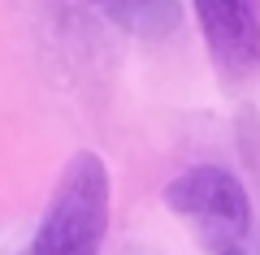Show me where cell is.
<instances>
[{
	"instance_id": "cell-1",
	"label": "cell",
	"mask_w": 260,
	"mask_h": 255,
	"mask_svg": "<svg viewBox=\"0 0 260 255\" xmlns=\"http://www.w3.org/2000/svg\"><path fill=\"white\" fill-rule=\"evenodd\" d=\"M109 229V169L95 152H78L65 164L30 255H100Z\"/></svg>"
},
{
	"instance_id": "cell-2",
	"label": "cell",
	"mask_w": 260,
	"mask_h": 255,
	"mask_svg": "<svg viewBox=\"0 0 260 255\" xmlns=\"http://www.w3.org/2000/svg\"><path fill=\"white\" fill-rule=\"evenodd\" d=\"M165 203L178 216L204 225V234H213L217 246L243 242L251 225V199L243 191V182L217 164H195L186 173H178L165 186Z\"/></svg>"
},
{
	"instance_id": "cell-3",
	"label": "cell",
	"mask_w": 260,
	"mask_h": 255,
	"mask_svg": "<svg viewBox=\"0 0 260 255\" xmlns=\"http://www.w3.org/2000/svg\"><path fill=\"white\" fill-rule=\"evenodd\" d=\"M195 18L225 69H251L260 61V18L251 0H195Z\"/></svg>"
},
{
	"instance_id": "cell-4",
	"label": "cell",
	"mask_w": 260,
	"mask_h": 255,
	"mask_svg": "<svg viewBox=\"0 0 260 255\" xmlns=\"http://www.w3.org/2000/svg\"><path fill=\"white\" fill-rule=\"evenodd\" d=\"M217 255H247V251H243V242H230V246H217Z\"/></svg>"
}]
</instances>
